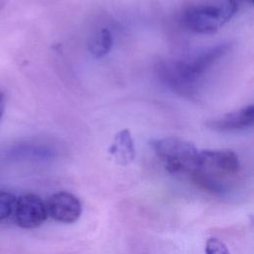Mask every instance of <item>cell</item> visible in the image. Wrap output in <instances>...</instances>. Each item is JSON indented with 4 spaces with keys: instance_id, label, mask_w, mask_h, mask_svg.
<instances>
[{
    "instance_id": "1",
    "label": "cell",
    "mask_w": 254,
    "mask_h": 254,
    "mask_svg": "<svg viewBox=\"0 0 254 254\" xmlns=\"http://www.w3.org/2000/svg\"><path fill=\"white\" fill-rule=\"evenodd\" d=\"M230 43L209 47L189 60H161L156 64V73L161 82L178 95L197 98L205 74L230 50Z\"/></svg>"
},
{
    "instance_id": "2",
    "label": "cell",
    "mask_w": 254,
    "mask_h": 254,
    "mask_svg": "<svg viewBox=\"0 0 254 254\" xmlns=\"http://www.w3.org/2000/svg\"><path fill=\"white\" fill-rule=\"evenodd\" d=\"M252 0H217L187 8L182 15L183 25L196 34H213L229 22L244 4Z\"/></svg>"
},
{
    "instance_id": "3",
    "label": "cell",
    "mask_w": 254,
    "mask_h": 254,
    "mask_svg": "<svg viewBox=\"0 0 254 254\" xmlns=\"http://www.w3.org/2000/svg\"><path fill=\"white\" fill-rule=\"evenodd\" d=\"M151 147L169 173L190 176L195 173L199 151L192 143L177 137H166L153 140Z\"/></svg>"
},
{
    "instance_id": "4",
    "label": "cell",
    "mask_w": 254,
    "mask_h": 254,
    "mask_svg": "<svg viewBox=\"0 0 254 254\" xmlns=\"http://www.w3.org/2000/svg\"><path fill=\"white\" fill-rule=\"evenodd\" d=\"M240 170L238 156L231 150L199 151L194 180L208 189L218 190L221 180L233 177Z\"/></svg>"
},
{
    "instance_id": "5",
    "label": "cell",
    "mask_w": 254,
    "mask_h": 254,
    "mask_svg": "<svg viewBox=\"0 0 254 254\" xmlns=\"http://www.w3.org/2000/svg\"><path fill=\"white\" fill-rule=\"evenodd\" d=\"M13 214L18 226L24 229H33L46 221L48 210L46 203L39 195L27 193L16 199Z\"/></svg>"
},
{
    "instance_id": "6",
    "label": "cell",
    "mask_w": 254,
    "mask_h": 254,
    "mask_svg": "<svg viewBox=\"0 0 254 254\" xmlns=\"http://www.w3.org/2000/svg\"><path fill=\"white\" fill-rule=\"evenodd\" d=\"M48 215L63 223L76 221L82 211L81 202L77 196L68 191H59L52 194L47 202Z\"/></svg>"
},
{
    "instance_id": "7",
    "label": "cell",
    "mask_w": 254,
    "mask_h": 254,
    "mask_svg": "<svg viewBox=\"0 0 254 254\" xmlns=\"http://www.w3.org/2000/svg\"><path fill=\"white\" fill-rule=\"evenodd\" d=\"M254 122V105L250 104L238 110L224 114L215 119L205 122V126L217 132H232L245 130L253 126Z\"/></svg>"
},
{
    "instance_id": "8",
    "label": "cell",
    "mask_w": 254,
    "mask_h": 254,
    "mask_svg": "<svg viewBox=\"0 0 254 254\" xmlns=\"http://www.w3.org/2000/svg\"><path fill=\"white\" fill-rule=\"evenodd\" d=\"M108 154L121 166H127L134 161L136 150L131 133L128 129H123L115 135L113 142L108 148Z\"/></svg>"
},
{
    "instance_id": "9",
    "label": "cell",
    "mask_w": 254,
    "mask_h": 254,
    "mask_svg": "<svg viewBox=\"0 0 254 254\" xmlns=\"http://www.w3.org/2000/svg\"><path fill=\"white\" fill-rule=\"evenodd\" d=\"M113 36L111 32L102 28L96 31L88 41V51L94 58H102L106 56L112 49Z\"/></svg>"
},
{
    "instance_id": "10",
    "label": "cell",
    "mask_w": 254,
    "mask_h": 254,
    "mask_svg": "<svg viewBox=\"0 0 254 254\" xmlns=\"http://www.w3.org/2000/svg\"><path fill=\"white\" fill-rule=\"evenodd\" d=\"M17 197L5 190H0V223L7 219L14 210Z\"/></svg>"
},
{
    "instance_id": "11",
    "label": "cell",
    "mask_w": 254,
    "mask_h": 254,
    "mask_svg": "<svg viewBox=\"0 0 254 254\" xmlns=\"http://www.w3.org/2000/svg\"><path fill=\"white\" fill-rule=\"evenodd\" d=\"M205 254H230L226 244L218 238L210 237L205 242L204 246Z\"/></svg>"
},
{
    "instance_id": "12",
    "label": "cell",
    "mask_w": 254,
    "mask_h": 254,
    "mask_svg": "<svg viewBox=\"0 0 254 254\" xmlns=\"http://www.w3.org/2000/svg\"><path fill=\"white\" fill-rule=\"evenodd\" d=\"M4 111H5V98L2 92H0V124L4 116Z\"/></svg>"
}]
</instances>
